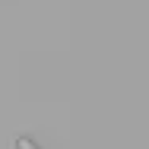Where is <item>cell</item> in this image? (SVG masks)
<instances>
[{
  "label": "cell",
  "instance_id": "cell-1",
  "mask_svg": "<svg viewBox=\"0 0 149 149\" xmlns=\"http://www.w3.org/2000/svg\"><path fill=\"white\" fill-rule=\"evenodd\" d=\"M16 149H41V146H38L32 136H19V140H16Z\"/></svg>",
  "mask_w": 149,
  "mask_h": 149
}]
</instances>
